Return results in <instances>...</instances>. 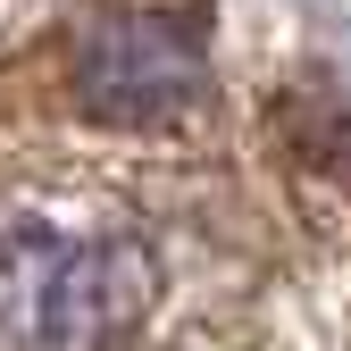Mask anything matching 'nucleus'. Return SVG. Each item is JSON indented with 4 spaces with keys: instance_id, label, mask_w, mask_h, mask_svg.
Returning a JSON list of instances; mask_svg holds the SVG:
<instances>
[{
    "instance_id": "f257e3e1",
    "label": "nucleus",
    "mask_w": 351,
    "mask_h": 351,
    "mask_svg": "<svg viewBox=\"0 0 351 351\" xmlns=\"http://www.w3.org/2000/svg\"><path fill=\"white\" fill-rule=\"evenodd\" d=\"M159 251L101 193H0V351H125L151 326Z\"/></svg>"
},
{
    "instance_id": "f03ea898",
    "label": "nucleus",
    "mask_w": 351,
    "mask_h": 351,
    "mask_svg": "<svg viewBox=\"0 0 351 351\" xmlns=\"http://www.w3.org/2000/svg\"><path fill=\"white\" fill-rule=\"evenodd\" d=\"M59 84L75 117L151 134V125H176L209 101V42L193 17H167V9H93L67 25Z\"/></svg>"
}]
</instances>
